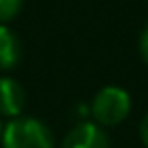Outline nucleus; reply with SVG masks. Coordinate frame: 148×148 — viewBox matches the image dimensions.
Segmentation results:
<instances>
[{
	"label": "nucleus",
	"mask_w": 148,
	"mask_h": 148,
	"mask_svg": "<svg viewBox=\"0 0 148 148\" xmlns=\"http://www.w3.org/2000/svg\"><path fill=\"white\" fill-rule=\"evenodd\" d=\"M140 55H142V59L148 65V25L144 27V31L140 35Z\"/></svg>",
	"instance_id": "0eeeda50"
},
{
	"label": "nucleus",
	"mask_w": 148,
	"mask_h": 148,
	"mask_svg": "<svg viewBox=\"0 0 148 148\" xmlns=\"http://www.w3.org/2000/svg\"><path fill=\"white\" fill-rule=\"evenodd\" d=\"M23 8V0H0V25L12 21Z\"/></svg>",
	"instance_id": "423d86ee"
},
{
	"label": "nucleus",
	"mask_w": 148,
	"mask_h": 148,
	"mask_svg": "<svg viewBox=\"0 0 148 148\" xmlns=\"http://www.w3.org/2000/svg\"><path fill=\"white\" fill-rule=\"evenodd\" d=\"M2 148H55L49 126L31 116L12 118L2 128Z\"/></svg>",
	"instance_id": "f257e3e1"
},
{
	"label": "nucleus",
	"mask_w": 148,
	"mask_h": 148,
	"mask_svg": "<svg viewBox=\"0 0 148 148\" xmlns=\"http://www.w3.org/2000/svg\"><path fill=\"white\" fill-rule=\"evenodd\" d=\"M21 59V41L4 25H0V69L6 71L16 67Z\"/></svg>",
	"instance_id": "39448f33"
},
{
	"label": "nucleus",
	"mask_w": 148,
	"mask_h": 148,
	"mask_svg": "<svg viewBox=\"0 0 148 148\" xmlns=\"http://www.w3.org/2000/svg\"><path fill=\"white\" fill-rule=\"evenodd\" d=\"M140 138H142V144L148 148V114L140 122Z\"/></svg>",
	"instance_id": "6e6552de"
},
{
	"label": "nucleus",
	"mask_w": 148,
	"mask_h": 148,
	"mask_svg": "<svg viewBox=\"0 0 148 148\" xmlns=\"http://www.w3.org/2000/svg\"><path fill=\"white\" fill-rule=\"evenodd\" d=\"M25 108V89L12 77H0V116L18 118Z\"/></svg>",
	"instance_id": "20e7f679"
},
{
	"label": "nucleus",
	"mask_w": 148,
	"mask_h": 148,
	"mask_svg": "<svg viewBox=\"0 0 148 148\" xmlns=\"http://www.w3.org/2000/svg\"><path fill=\"white\" fill-rule=\"evenodd\" d=\"M61 148H110V138L101 126L93 122H81L69 130Z\"/></svg>",
	"instance_id": "7ed1b4c3"
},
{
	"label": "nucleus",
	"mask_w": 148,
	"mask_h": 148,
	"mask_svg": "<svg viewBox=\"0 0 148 148\" xmlns=\"http://www.w3.org/2000/svg\"><path fill=\"white\" fill-rule=\"evenodd\" d=\"M130 108L132 99L124 87L106 85L95 93L91 101V116L97 126H118L128 118Z\"/></svg>",
	"instance_id": "f03ea898"
},
{
	"label": "nucleus",
	"mask_w": 148,
	"mask_h": 148,
	"mask_svg": "<svg viewBox=\"0 0 148 148\" xmlns=\"http://www.w3.org/2000/svg\"><path fill=\"white\" fill-rule=\"evenodd\" d=\"M2 128H4V126H2V122H0V138H2Z\"/></svg>",
	"instance_id": "1a4fd4ad"
}]
</instances>
